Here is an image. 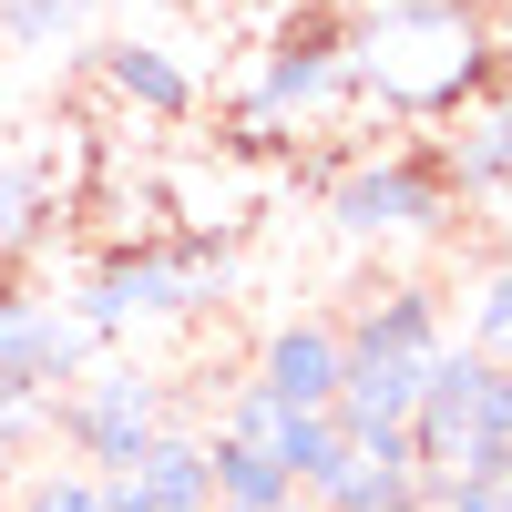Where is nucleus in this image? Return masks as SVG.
Masks as SVG:
<instances>
[{
    "mask_svg": "<svg viewBox=\"0 0 512 512\" xmlns=\"http://www.w3.org/2000/svg\"><path fill=\"white\" fill-rule=\"evenodd\" d=\"M11 512H113V502H103V482L82 461H31L11 482Z\"/></svg>",
    "mask_w": 512,
    "mask_h": 512,
    "instance_id": "14",
    "label": "nucleus"
},
{
    "mask_svg": "<svg viewBox=\"0 0 512 512\" xmlns=\"http://www.w3.org/2000/svg\"><path fill=\"white\" fill-rule=\"evenodd\" d=\"M103 349L82 338V318H72V297H52V287H0V390H41V400H62L82 369H93Z\"/></svg>",
    "mask_w": 512,
    "mask_h": 512,
    "instance_id": "5",
    "label": "nucleus"
},
{
    "mask_svg": "<svg viewBox=\"0 0 512 512\" xmlns=\"http://www.w3.org/2000/svg\"><path fill=\"white\" fill-rule=\"evenodd\" d=\"M451 205L461 195L441 185L431 144H379L328 175V226L349 246H431V236H451Z\"/></svg>",
    "mask_w": 512,
    "mask_h": 512,
    "instance_id": "3",
    "label": "nucleus"
},
{
    "mask_svg": "<svg viewBox=\"0 0 512 512\" xmlns=\"http://www.w3.org/2000/svg\"><path fill=\"white\" fill-rule=\"evenodd\" d=\"M93 0H0V41L11 52H41V41H72Z\"/></svg>",
    "mask_w": 512,
    "mask_h": 512,
    "instance_id": "15",
    "label": "nucleus"
},
{
    "mask_svg": "<svg viewBox=\"0 0 512 512\" xmlns=\"http://www.w3.org/2000/svg\"><path fill=\"white\" fill-rule=\"evenodd\" d=\"M216 277H226V236L216 226H195V236H134V246H103L93 256L72 318H82L93 349H113V338H134V328L195 318L205 297H216Z\"/></svg>",
    "mask_w": 512,
    "mask_h": 512,
    "instance_id": "2",
    "label": "nucleus"
},
{
    "mask_svg": "<svg viewBox=\"0 0 512 512\" xmlns=\"http://www.w3.org/2000/svg\"><path fill=\"white\" fill-rule=\"evenodd\" d=\"M256 113L277 123H308V113H338L349 103V21H287L256 62Z\"/></svg>",
    "mask_w": 512,
    "mask_h": 512,
    "instance_id": "6",
    "label": "nucleus"
},
{
    "mask_svg": "<svg viewBox=\"0 0 512 512\" xmlns=\"http://www.w3.org/2000/svg\"><path fill=\"white\" fill-rule=\"evenodd\" d=\"M205 482H216V512H277V502H297V482L277 472V461L226 451V441H205Z\"/></svg>",
    "mask_w": 512,
    "mask_h": 512,
    "instance_id": "13",
    "label": "nucleus"
},
{
    "mask_svg": "<svg viewBox=\"0 0 512 512\" xmlns=\"http://www.w3.org/2000/svg\"><path fill=\"white\" fill-rule=\"evenodd\" d=\"M103 502L113 512H216V482H205V431L195 420H175L134 472H113L103 482Z\"/></svg>",
    "mask_w": 512,
    "mask_h": 512,
    "instance_id": "10",
    "label": "nucleus"
},
{
    "mask_svg": "<svg viewBox=\"0 0 512 512\" xmlns=\"http://www.w3.org/2000/svg\"><path fill=\"white\" fill-rule=\"evenodd\" d=\"M308 502L318 512H431V472H420L410 431H338Z\"/></svg>",
    "mask_w": 512,
    "mask_h": 512,
    "instance_id": "7",
    "label": "nucleus"
},
{
    "mask_svg": "<svg viewBox=\"0 0 512 512\" xmlns=\"http://www.w3.org/2000/svg\"><path fill=\"white\" fill-rule=\"evenodd\" d=\"M502 512H512V482H502Z\"/></svg>",
    "mask_w": 512,
    "mask_h": 512,
    "instance_id": "20",
    "label": "nucleus"
},
{
    "mask_svg": "<svg viewBox=\"0 0 512 512\" xmlns=\"http://www.w3.org/2000/svg\"><path fill=\"white\" fill-rule=\"evenodd\" d=\"M62 226V175L52 154H0V277L21 267V256H41Z\"/></svg>",
    "mask_w": 512,
    "mask_h": 512,
    "instance_id": "11",
    "label": "nucleus"
},
{
    "mask_svg": "<svg viewBox=\"0 0 512 512\" xmlns=\"http://www.w3.org/2000/svg\"><path fill=\"white\" fill-rule=\"evenodd\" d=\"M52 431H62V451H72L93 482H113V472H134V461L175 431V390H164L144 359H93V369L52 400Z\"/></svg>",
    "mask_w": 512,
    "mask_h": 512,
    "instance_id": "4",
    "label": "nucleus"
},
{
    "mask_svg": "<svg viewBox=\"0 0 512 512\" xmlns=\"http://www.w3.org/2000/svg\"><path fill=\"white\" fill-rule=\"evenodd\" d=\"M338 338H349V359H441L451 349V318H441V297L400 277V287H369L349 318H338Z\"/></svg>",
    "mask_w": 512,
    "mask_h": 512,
    "instance_id": "9",
    "label": "nucleus"
},
{
    "mask_svg": "<svg viewBox=\"0 0 512 512\" xmlns=\"http://www.w3.org/2000/svg\"><path fill=\"white\" fill-rule=\"evenodd\" d=\"M277 512H318V502H308V492H297V502H277Z\"/></svg>",
    "mask_w": 512,
    "mask_h": 512,
    "instance_id": "19",
    "label": "nucleus"
},
{
    "mask_svg": "<svg viewBox=\"0 0 512 512\" xmlns=\"http://www.w3.org/2000/svg\"><path fill=\"white\" fill-rule=\"evenodd\" d=\"M41 431H52V400H41V390H0V482L31 461Z\"/></svg>",
    "mask_w": 512,
    "mask_h": 512,
    "instance_id": "17",
    "label": "nucleus"
},
{
    "mask_svg": "<svg viewBox=\"0 0 512 512\" xmlns=\"http://www.w3.org/2000/svg\"><path fill=\"white\" fill-rule=\"evenodd\" d=\"M512 82V41L482 0H369L349 21V103L390 123H461Z\"/></svg>",
    "mask_w": 512,
    "mask_h": 512,
    "instance_id": "1",
    "label": "nucleus"
},
{
    "mask_svg": "<svg viewBox=\"0 0 512 512\" xmlns=\"http://www.w3.org/2000/svg\"><path fill=\"white\" fill-rule=\"evenodd\" d=\"M328 451H338V420H328V410H297V420H287V441H277V472L308 492V482L328 472Z\"/></svg>",
    "mask_w": 512,
    "mask_h": 512,
    "instance_id": "16",
    "label": "nucleus"
},
{
    "mask_svg": "<svg viewBox=\"0 0 512 512\" xmlns=\"http://www.w3.org/2000/svg\"><path fill=\"white\" fill-rule=\"evenodd\" d=\"M338 369H349V338H338V318H277L267 338H256V390H267L277 410H338Z\"/></svg>",
    "mask_w": 512,
    "mask_h": 512,
    "instance_id": "8",
    "label": "nucleus"
},
{
    "mask_svg": "<svg viewBox=\"0 0 512 512\" xmlns=\"http://www.w3.org/2000/svg\"><path fill=\"white\" fill-rule=\"evenodd\" d=\"M482 134H492V144H502V164H512V82H502V93L482 103Z\"/></svg>",
    "mask_w": 512,
    "mask_h": 512,
    "instance_id": "18",
    "label": "nucleus"
},
{
    "mask_svg": "<svg viewBox=\"0 0 512 512\" xmlns=\"http://www.w3.org/2000/svg\"><path fill=\"white\" fill-rule=\"evenodd\" d=\"M103 93L144 123H185L195 113V72L175 52H154V41H103Z\"/></svg>",
    "mask_w": 512,
    "mask_h": 512,
    "instance_id": "12",
    "label": "nucleus"
}]
</instances>
